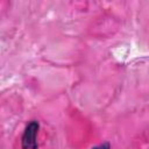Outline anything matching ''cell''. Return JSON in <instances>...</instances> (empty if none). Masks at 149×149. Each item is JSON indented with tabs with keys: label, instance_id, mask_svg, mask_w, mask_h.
Segmentation results:
<instances>
[{
	"label": "cell",
	"instance_id": "6da1fadb",
	"mask_svg": "<svg viewBox=\"0 0 149 149\" xmlns=\"http://www.w3.org/2000/svg\"><path fill=\"white\" fill-rule=\"evenodd\" d=\"M38 132V123L36 121H31L27 127L22 135V148L23 149H37L36 135Z\"/></svg>",
	"mask_w": 149,
	"mask_h": 149
},
{
	"label": "cell",
	"instance_id": "7a4b0ae2",
	"mask_svg": "<svg viewBox=\"0 0 149 149\" xmlns=\"http://www.w3.org/2000/svg\"><path fill=\"white\" fill-rule=\"evenodd\" d=\"M92 149H109V144L108 143H104V144H100L98 147H94Z\"/></svg>",
	"mask_w": 149,
	"mask_h": 149
}]
</instances>
